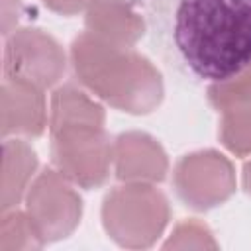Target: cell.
<instances>
[{"mask_svg": "<svg viewBox=\"0 0 251 251\" xmlns=\"http://www.w3.org/2000/svg\"><path fill=\"white\" fill-rule=\"evenodd\" d=\"M133 2L155 53L188 82H222L251 65V0Z\"/></svg>", "mask_w": 251, "mask_h": 251, "instance_id": "6da1fadb", "label": "cell"}, {"mask_svg": "<svg viewBox=\"0 0 251 251\" xmlns=\"http://www.w3.org/2000/svg\"><path fill=\"white\" fill-rule=\"evenodd\" d=\"M69 59L78 82L120 112L143 116L163 100L159 69L131 47H114L84 31L73 39Z\"/></svg>", "mask_w": 251, "mask_h": 251, "instance_id": "7a4b0ae2", "label": "cell"}, {"mask_svg": "<svg viewBox=\"0 0 251 251\" xmlns=\"http://www.w3.org/2000/svg\"><path fill=\"white\" fill-rule=\"evenodd\" d=\"M169 200L151 182H126L112 188L102 204L106 233L127 249L151 247L169 224Z\"/></svg>", "mask_w": 251, "mask_h": 251, "instance_id": "3957f363", "label": "cell"}, {"mask_svg": "<svg viewBox=\"0 0 251 251\" xmlns=\"http://www.w3.org/2000/svg\"><path fill=\"white\" fill-rule=\"evenodd\" d=\"M53 167L75 186H102L114 167V141L104 127H67L51 133Z\"/></svg>", "mask_w": 251, "mask_h": 251, "instance_id": "277c9868", "label": "cell"}, {"mask_svg": "<svg viewBox=\"0 0 251 251\" xmlns=\"http://www.w3.org/2000/svg\"><path fill=\"white\" fill-rule=\"evenodd\" d=\"M25 212L35 222L45 243L69 237L80 224L82 198L75 184L55 167L43 169L27 188Z\"/></svg>", "mask_w": 251, "mask_h": 251, "instance_id": "5b68a950", "label": "cell"}, {"mask_svg": "<svg viewBox=\"0 0 251 251\" xmlns=\"http://www.w3.org/2000/svg\"><path fill=\"white\" fill-rule=\"evenodd\" d=\"M173 186L188 208L204 212L224 204L235 192V171L227 157L204 149L184 155L176 163Z\"/></svg>", "mask_w": 251, "mask_h": 251, "instance_id": "8992f818", "label": "cell"}, {"mask_svg": "<svg viewBox=\"0 0 251 251\" xmlns=\"http://www.w3.org/2000/svg\"><path fill=\"white\" fill-rule=\"evenodd\" d=\"M4 76L24 78L41 88L55 86L67 69V55L61 43L43 29L18 27L6 35Z\"/></svg>", "mask_w": 251, "mask_h": 251, "instance_id": "52a82bcc", "label": "cell"}, {"mask_svg": "<svg viewBox=\"0 0 251 251\" xmlns=\"http://www.w3.org/2000/svg\"><path fill=\"white\" fill-rule=\"evenodd\" d=\"M208 102L222 114V145L237 157L251 155V65L227 80L210 84Z\"/></svg>", "mask_w": 251, "mask_h": 251, "instance_id": "ba28073f", "label": "cell"}, {"mask_svg": "<svg viewBox=\"0 0 251 251\" xmlns=\"http://www.w3.org/2000/svg\"><path fill=\"white\" fill-rule=\"evenodd\" d=\"M47 106L43 88L24 80L4 76L0 88V131L8 135L39 137L47 127Z\"/></svg>", "mask_w": 251, "mask_h": 251, "instance_id": "9c48e42d", "label": "cell"}, {"mask_svg": "<svg viewBox=\"0 0 251 251\" xmlns=\"http://www.w3.org/2000/svg\"><path fill=\"white\" fill-rule=\"evenodd\" d=\"M169 159L161 143L143 131H126L114 139V173L122 182H161Z\"/></svg>", "mask_w": 251, "mask_h": 251, "instance_id": "30bf717a", "label": "cell"}, {"mask_svg": "<svg viewBox=\"0 0 251 251\" xmlns=\"http://www.w3.org/2000/svg\"><path fill=\"white\" fill-rule=\"evenodd\" d=\"M84 12L86 31L114 47H133L147 31L133 0H92Z\"/></svg>", "mask_w": 251, "mask_h": 251, "instance_id": "8fae6325", "label": "cell"}, {"mask_svg": "<svg viewBox=\"0 0 251 251\" xmlns=\"http://www.w3.org/2000/svg\"><path fill=\"white\" fill-rule=\"evenodd\" d=\"M37 169V155L25 139H4L2 145V180H0V210L18 208L25 198Z\"/></svg>", "mask_w": 251, "mask_h": 251, "instance_id": "7c38bea8", "label": "cell"}, {"mask_svg": "<svg viewBox=\"0 0 251 251\" xmlns=\"http://www.w3.org/2000/svg\"><path fill=\"white\" fill-rule=\"evenodd\" d=\"M106 112L84 90L75 84H61L51 94L49 133L67 127H104Z\"/></svg>", "mask_w": 251, "mask_h": 251, "instance_id": "4fadbf2b", "label": "cell"}, {"mask_svg": "<svg viewBox=\"0 0 251 251\" xmlns=\"http://www.w3.org/2000/svg\"><path fill=\"white\" fill-rule=\"evenodd\" d=\"M45 245L41 231L31 216L24 210L2 212L0 222V251H35Z\"/></svg>", "mask_w": 251, "mask_h": 251, "instance_id": "5bb4252c", "label": "cell"}, {"mask_svg": "<svg viewBox=\"0 0 251 251\" xmlns=\"http://www.w3.org/2000/svg\"><path fill=\"white\" fill-rule=\"evenodd\" d=\"M163 247L165 249H171V247L173 249H186V247L188 249L190 247H194V249H206V247L216 249L218 243L214 241L210 229L204 224H200L196 220H186V222H180L175 227L173 235L163 243Z\"/></svg>", "mask_w": 251, "mask_h": 251, "instance_id": "9a60e30c", "label": "cell"}, {"mask_svg": "<svg viewBox=\"0 0 251 251\" xmlns=\"http://www.w3.org/2000/svg\"><path fill=\"white\" fill-rule=\"evenodd\" d=\"M24 0H2V33L10 35L22 16Z\"/></svg>", "mask_w": 251, "mask_h": 251, "instance_id": "2e32d148", "label": "cell"}, {"mask_svg": "<svg viewBox=\"0 0 251 251\" xmlns=\"http://www.w3.org/2000/svg\"><path fill=\"white\" fill-rule=\"evenodd\" d=\"M41 2L51 12H57L61 16H75L92 4V0H41Z\"/></svg>", "mask_w": 251, "mask_h": 251, "instance_id": "e0dca14e", "label": "cell"}, {"mask_svg": "<svg viewBox=\"0 0 251 251\" xmlns=\"http://www.w3.org/2000/svg\"><path fill=\"white\" fill-rule=\"evenodd\" d=\"M243 188L247 194H251V161L243 165Z\"/></svg>", "mask_w": 251, "mask_h": 251, "instance_id": "ac0fdd59", "label": "cell"}]
</instances>
